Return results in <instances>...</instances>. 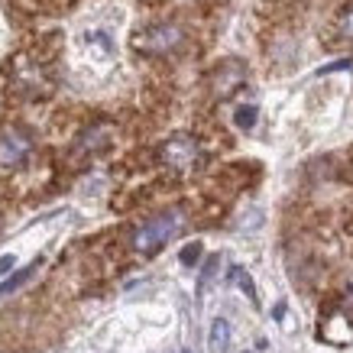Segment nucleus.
<instances>
[{
    "mask_svg": "<svg viewBox=\"0 0 353 353\" xmlns=\"http://www.w3.org/2000/svg\"><path fill=\"white\" fill-rule=\"evenodd\" d=\"M182 224H185L182 211H162L159 217L146 221V224L133 234V246H137L139 253H156V250H162L172 236L182 230Z\"/></svg>",
    "mask_w": 353,
    "mask_h": 353,
    "instance_id": "nucleus-1",
    "label": "nucleus"
},
{
    "mask_svg": "<svg viewBox=\"0 0 353 353\" xmlns=\"http://www.w3.org/2000/svg\"><path fill=\"white\" fill-rule=\"evenodd\" d=\"M32 139L23 130H7L0 137V169H20L23 162L30 159Z\"/></svg>",
    "mask_w": 353,
    "mask_h": 353,
    "instance_id": "nucleus-2",
    "label": "nucleus"
},
{
    "mask_svg": "<svg viewBox=\"0 0 353 353\" xmlns=\"http://www.w3.org/2000/svg\"><path fill=\"white\" fill-rule=\"evenodd\" d=\"M179 46H182V30L179 26H150L146 32H139L137 39V49L152 55H165L172 49H179Z\"/></svg>",
    "mask_w": 353,
    "mask_h": 353,
    "instance_id": "nucleus-3",
    "label": "nucleus"
},
{
    "mask_svg": "<svg viewBox=\"0 0 353 353\" xmlns=\"http://www.w3.org/2000/svg\"><path fill=\"white\" fill-rule=\"evenodd\" d=\"M162 162L169 169H179V172H188L198 162V143L192 137H172L165 146H162Z\"/></svg>",
    "mask_w": 353,
    "mask_h": 353,
    "instance_id": "nucleus-4",
    "label": "nucleus"
},
{
    "mask_svg": "<svg viewBox=\"0 0 353 353\" xmlns=\"http://www.w3.org/2000/svg\"><path fill=\"white\" fill-rule=\"evenodd\" d=\"M230 321H224V318H217L214 324H211V334H208V347H211V353H227L230 350Z\"/></svg>",
    "mask_w": 353,
    "mask_h": 353,
    "instance_id": "nucleus-5",
    "label": "nucleus"
},
{
    "mask_svg": "<svg viewBox=\"0 0 353 353\" xmlns=\"http://www.w3.org/2000/svg\"><path fill=\"white\" fill-rule=\"evenodd\" d=\"M227 279H230V285H236V289H243V295L250 301H253V308H259V299H256V285H253V279L246 276L243 266H234L230 272H227Z\"/></svg>",
    "mask_w": 353,
    "mask_h": 353,
    "instance_id": "nucleus-6",
    "label": "nucleus"
},
{
    "mask_svg": "<svg viewBox=\"0 0 353 353\" xmlns=\"http://www.w3.org/2000/svg\"><path fill=\"white\" fill-rule=\"evenodd\" d=\"M36 269H39V259H36L32 266L20 269L17 276H10V279H7V282L0 285V299H7V295H13V292H20L23 285H26V282H30V279H32V272H36Z\"/></svg>",
    "mask_w": 353,
    "mask_h": 353,
    "instance_id": "nucleus-7",
    "label": "nucleus"
},
{
    "mask_svg": "<svg viewBox=\"0 0 353 353\" xmlns=\"http://www.w3.org/2000/svg\"><path fill=\"white\" fill-rule=\"evenodd\" d=\"M234 123H236L240 130H253V127H256V108H253V104H243V108H236Z\"/></svg>",
    "mask_w": 353,
    "mask_h": 353,
    "instance_id": "nucleus-8",
    "label": "nucleus"
},
{
    "mask_svg": "<svg viewBox=\"0 0 353 353\" xmlns=\"http://www.w3.org/2000/svg\"><path fill=\"white\" fill-rule=\"evenodd\" d=\"M217 269H221V256H211L208 263H204V272H201V279H198V295H204V289H208V282L217 276Z\"/></svg>",
    "mask_w": 353,
    "mask_h": 353,
    "instance_id": "nucleus-9",
    "label": "nucleus"
},
{
    "mask_svg": "<svg viewBox=\"0 0 353 353\" xmlns=\"http://www.w3.org/2000/svg\"><path fill=\"white\" fill-rule=\"evenodd\" d=\"M179 259H182V266H194V263L201 259V243H188V246H182Z\"/></svg>",
    "mask_w": 353,
    "mask_h": 353,
    "instance_id": "nucleus-10",
    "label": "nucleus"
},
{
    "mask_svg": "<svg viewBox=\"0 0 353 353\" xmlns=\"http://www.w3.org/2000/svg\"><path fill=\"white\" fill-rule=\"evenodd\" d=\"M341 36L353 39V10H347V13L341 17Z\"/></svg>",
    "mask_w": 353,
    "mask_h": 353,
    "instance_id": "nucleus-11",
    "label": "nucleus"
},
{
    "mask_svg": "<svg viewBox=\"0 0 353 353\" xmlns=\"http://www.w3.org/2000/svg\"><path fill=\"white\" fill-rule=\"evenodd\" d=\"M13 266H17V259L13 256H0V276H7Z\"/></svg>",
    "mask_w": 353,
    "mask_h": 353,
    "instance_id": "nucleus-12",
    "label": "nucleus"
}]
</instances>
